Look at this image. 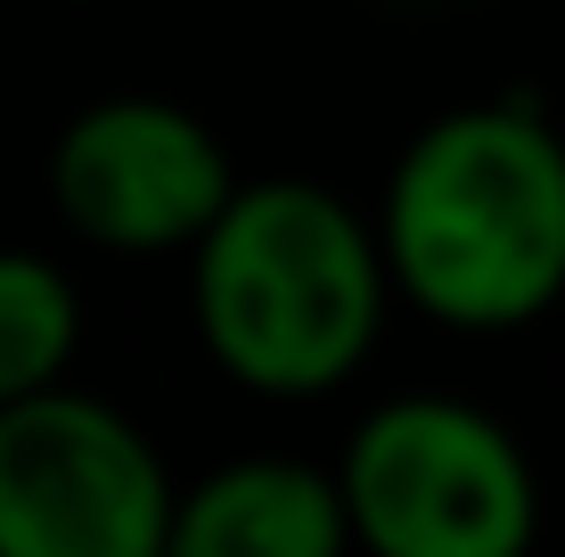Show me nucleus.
I'll list each match as a JSON object with an SVG mask.
<instances>
[{
    "label": "nucleus",
    "mask_w": 565,
    "mask_h": 557,
    "mask_svg": "<svg viewBox=\"0 0 565 557\" xmlns=\"http://www.w3.org/2000/svg\"><path fill=\"white\" fill-rule=\"evenodd\" d=\"M385 263L426 320L500 336L565 296V140L541 107H459L385 181Z\"/></svg>",
    "instance_id": "f257e3e1"
},
{
    "label": "nucleus",
    "mask_w": 565,
    "mask_h": 557,
    "mask_svg": "<svg viewBox=\"0 0 565 557\" xmlns=\"http://www.w3.org/2000/svg\"><path fill=\"white\" fill-rule=\"evenodd\" d=\"M385 238L311 181H255L198 238V336L238 386L311 401L369 361L385 320Z\"/></svg>",
    "instance_id": "f03ea898"
},
{
    "label": "nucleus",
    "mask_w": 565,
    "mask_h": 557,
    "mask_svg": "<svg viewBox=\"0 0 565 557\" xmlns=\"http://www.w3.org/2000/svg\"><path fill=\"white\" fill-rule=\"evenodd\" d=\"M344 501L377 557H516L541 525L516 435L451 394L369 410L344 451Z\"/></svg>",
    "instance_id": "7ed1b4c3"
},
{
    "label": "nucleus",
    "mask_w": 565,
    "mask_h": 557,
    "mask_svg": "<svg viewBox=\"0 0 565 557\" xmlns=\"http://www.w3.org/2000/svg\"><path fill=\"white\" fill-rule=\"evenodd\" d=\"M172 516L181 492L124 410L66 386L0 401V557H156Z\"/></svg>",
    "instance_id": "20e7f679"
},
{
    "label": "nucleus",
    "mask_w": 565,
    "mask_h": 557,
    "mask_svg": "<svg viewBox=\"0 0 565 557\" xmlns=\"http://www.w3.org/2000/svg\"><path fill=\"white\" fill-rule=\"evenodd\" d=\"M50 197L74 238L107 255H172L198 246L238 197L230 148L172 99H99L50 148Z\"/></svg>",
    "instance_id": "39448f33"
},
{
    "label": "nucleus",
    "mask_w": 565,
    "mask_h": 557,
    "mask_svg": "<svg viewBox=\"0 0 565 557\" xmlns=\"http://www.w3.org/2000/svg\"><path fill=\"white\" fill-rule=\"evenodd\" d=\"M353 542L344 475L328 484L296 459H238L213 468L198 492H181L172 549L181 557H337Z\"/></svg>",
    "instance_id": "423d86ee"
},
{
    "label": "nucleus",
    "mask_w": 565,
    "mask_h": 557,
    "mask_svg": "<svg viewBox=\"0 0 565 557\" xmlns=\"http://www.w3.org/2000/svg\"><path fill=\"white\" fill-rule=\"evenodd\" d=\"M74 336H83V303L57 263L0 246V401H25L66 377Z\"/></svg>",
    "instance_id": "0eeeda50"
}]
</instances>
